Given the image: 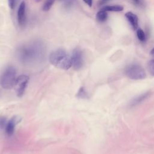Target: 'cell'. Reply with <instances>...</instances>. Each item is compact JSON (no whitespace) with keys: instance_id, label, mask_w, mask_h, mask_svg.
<instances>
[{"instance_id":"cell-1","label":"cell","mask_w":154,"mask_h":154,"mask_svg":"<svg viewBox=\"0 0 154 154\" xmlns=\"http://www.w3.org/2000/svg\"><path fill=\"white\" fill-rule=\"evenodd\" d=\"M17 54L22 63L32 64L42 60L44 55V49L42 45L34 43L21 47L18 49Z\"/></svg>"},{"instance_id":"cell-2","label":"cell","mask_w":154,"mask_h":154,"mask_svg":"<svg viewBox=\"0 0 154 154\" xmlns=\"http://www.w3.org/2000/svg\"><path fill=\"white\" fill-rule=\"evenodd\" d=\"M49 60L53 66L61 69L68 70L72 66L71 56L63 49L52 51L49 56Z\"/></svg>"},{"instance_id":"cell-3","label":"cell","mask_w":154,"mask_h":154,"mask_svg":"<svg viewBox=\"0 0 154 154\" xmlns=\"http://www.w3.org/2000/svg\"><path fill=\"white\" fill-rule=\"evenodd\" d=\"M16 78V69L13 66H8L0 75V85L5 89H10L14 87Z\"/></svg>"},{"instance_id":"cell-4","label":"cell","mask_w":154,"mask_h":154,"mask_svg":"<svg viewBox=\"0 0 154 154\" xmlns=\"http://www.w3.org/2000/svg\"><path fill=\"white\" fill-rule=\"evenodd\" d=\"M126 75L134 80L143 79L146 77V74L143 67L138 64L132 63L128 65L125 69Z\"/></svg>"},{"instance_id":"cell-5","label":"cell","mask_w":154,"mask_h":154,"mask_svg":"<svg viewBox=\"0 0 154 154\" xmlns=\"http://www.w3.org/2000/svg\"><path fill=\"white\" fill-rule=\"evenodd\" d=\"M28 81L29 76L26 75H21L17 77L14 87H15L16 94L19 97L23 96Z\"/></svg>"},{"instance_id":"cell-6","label":"cell","mask_w":154,"mask_h":154,"mask_svg":"<svg viewBox=\"0 0 154 154\" xmlns=\"http://www.w3.org/2000/svg\"><path fill=\"white\" fill-rule=\"evenodd\" d=\"M71 58L72 66L75 70H79L82 67L84 63V60L83 53L80 49L75 48L73 49Z\"/></svg>"},{"instance_id":"cell-7","label":"cell","mask_w":154,"mask_h":154,"mask_svg":"<svg viewBox=\"0 0 154 154\" xmlns=\"http://www.w3.org/2000/svg\"><path fill=\"white\" fill-rule=\"evenodd\" d=\"M21 120V118L18 116L13 117L10 120L7 122L5 131L6 134L8 136H11L13 134L15 129V126L16 125L20 122Z\"/></svg>"},{"instance_id":"cell-8","label":"cell","mask_w":154,"mask_h":154,"mask_svg":"<svg viewBox=\"0 0 154 154\" xmlns=\"http://www.w3.org/2000/svg\"><path fill=\"white\" fill-rule=\"evenodd\" d=\"M25 2L22 1L19 6L17 10V22L20 26H23L26 21L25 16Z\"/></svg>"},{"instance_id":"cell-9","label":"cell","mask_w":154,"mask_h":154,"mask_svg":"<svg viewBox=\"0 0 154 154\" xmlns=\"http://www.w3.org/2000/svg\"><path fill=\"white\" fill-rule=\"evenodd\" d=\"M150 95V92L147 91L141 94L140 95H138L135 97L130 101L129 106L132 107V106H134L139 105L140 103L143 102L144 100H145Z\"/></svg>"},{"instance_id":"cell-10","label":"cell","mask_w":154,"mask_h":154,"mask_svg":"<svg viewBox=\"0 0 154 154\" xmlns=\"http://www.w3.org/2000/svg\"><path fill=\"white\" fill-rule=\"evenodd\" d=\"M125 17L134 29H137L138 26V17L132 12H128L125 14Z\"/></svg>"},{"instance_id":"cell-11","label":"cell","mask_w":154,"mask_h":154,"mask_svg":"<svg viewBox=\"0 0 154 154\" xmlns=\"http://www.w3.org/2000/svg\"><path fill=\"white\" fill-rule=\"evenodd\" d=\"M108 17V14L106 11L101 10L99 11L96 14V19L99 22H103L106 20Z\"/></svg>"},{"instance_id":"cell-12","label":"cell","mask_w":154,"mask_h":154,"mask_svg":"<svg viewBox=\"0 0 154 154\" xmlns=\"http://www.w3.org/2000/svg\"><path fill=\"white\" fill-rule=\"evenodd\" d=\"M102 10H103L106 11H121L123 10V7L119 5H106L104 7Z\"/></svg>"},{"instance_id":"cell-13","label":"cell","mask_w":154,"mask_h":154,"mask_svg":"<svg viewBox=\"0 0 154 154\" xmlns=\"http://www.w3.org/2000/svg\"><path fill=\"white\" fill-rule=\"evenodd\" d=\"M76 96L78 98H81V99H87L88 98V93L86 91L84 87H81L77 93Z\"/></svg>"},{"instance_id":"cell-14","label":"cell","mask_w":154,"mask_h":154,"mask_svg":"<svg viewBox=\"0 0 154 154\" xmlns=\"http://www.w3.org/2000/svg\"><path fill=\"white\" fill-rule=\"evenodd\" d=\"M55 0H46V1L45 2L43 5V8H42L43 10L45 11H49L52 7L54 3L55 2Z\"/></svg>"},{"instance_id":"cell-15","label":"cell","mask_w":154,"mask_h":154,"mask_svg":"<svg viewBox=\"0 0 154 154\" xmlns=\"http://www.w3.org/2000/svg\"><path fill=\"white\" fill-rule=\"evenodd\" d=\"M137 35L138 38L139 39V40H140L142 42H145V40H146V34H145L144 32L141 28H138L137 29Z\"/></svg>"},{"instance_id":"cell-16","label":"cell","mask_w":154,"mask_h":154,"mask_svg":"<svg viewBox=\"0 0 154 154\" xmlns=\"http://www.w3.org/2000/svg\"><path fill=\"white\" fill-rule=\"evenodd\" d=\"M147 68L150 75L154 76V59H152L148 62Z\"/></svg>"},{"instance_id":"cell-17","label":"cell","mask_w":154,"mask_h":154,"mask_svg":"<svg viewBox=\"0 0 154 154\" xmlns=\"http://www.w3.org/2000/svg\"><path fill=\"white\" fill-rule=\"evenodd\" d=\"M7 119L4 117H0V129L2 130L5 129L7 123Z\"/></svg>"},{"instance_id":"cell-18","label":"cell","mask_w":154,"mask_h":154,"mask_svg":"<svg viewBox=\"0 0 154 154\" xmlns=\"http://www.w3.org/2000/svg\"><path fill=\"white\" fill-rule=\"evenodd\" d=\"M131 1L135 6H137L138 7L142 8V7H144L145 5L144 0H131Z\"/></svg>"},{"instance_id":"cell-19","label":"cell","mask_w":154,"mask_h":154,"mask_svg":"<svg viewBox=\"0 0 154 154\" xmlns=\"http://www.w3.org/2000/svg\"><path fill=\"white\" fill-rule=\"evenodd\" d=\"M16 0H8V5L11 9H14L16 6Z\"/></svg>"},{"instance_id":"cell-20","label":"cell","mask_w":154,"mask_h":154,"mask_svg":"<svg viewBox=\"0 0 154 154\" xmlns=\"http://www.w3.org/2000/svg\"><path fill=\"white\" fill-rule=\"evenodd\" d=\"M84 2H85L89 7H91L93 4V0H83Z\"/></svg>"},{"instance_id":"cell-21","label":"cell","mask_w":154,"mask_h":154,"mask_svg":"<svg viewBox=\"0 0 154 154\" xmlns=\"http://www.w3.org/2000/svg\"><path fill=\"white\" fill-rule=\"evenodd\" d=\"M110 0H100V1H99V4L100 5H103V4H106V2H108V1H109Z\"/></svg>"},{"instance_id":"cell-22","label":"cell","mask_w":154,"mask_h":154,"mask_svg":"<svg viewBox=\"0 0 154 154\" xmlns=\"http://www.w3.org/2000/svg\"><path fill=\"white\" fill-rule=\"evenodd\" d=\"M150 55L154 58V48L150 51Z\"/></svg>"},{"instance_id":"cell-23","label":"cell","mask_w":154,"mask_h":154,"mask_svg":"<svg viewBox=\"0 0 154 154\" xmlns=\"http://www.w3.org/2000/svg\"><path fill=\"white\" fill-rule=\"evenodd\" d=\"M37 1H40V0H37Z\"/></svg>"}]
</instances>
